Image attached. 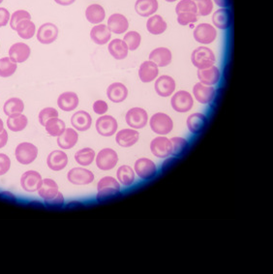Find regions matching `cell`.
Listing matches in <instances>:
<instances>
[{
	"label": "cell",
	"instance_id": "cell-1",
	"mask_svg": "<svg viewBox=\"0 0 273 274\" xmlns=\"http://www.w3.org/2000/svg\"><path fill=\"white\" fill-rule=\"evenodd\" d=\"M177 22L180 25H188L199 19V13L194 0H181L176 7Z\"/></svg>",
	"mask_w": 273,
	"mask_h": 274
},
{
	"label": "cell",
	"instance_id": "cell-2",
	"mask_svg": "<svg viewBox=\"0 0 273 274\" xmlns=\"http://www.w3.org/2000/svg\"><path fill=\"white\" fill-rule=\"evenodd\" d=\"M121 187L117 179L113 177H104L97 184V200L102 201L120 193Z\"/></svg>",
	"mask_w": 273,
	"mask_h": 274
},
{
	"label": "cell",
	"instance_id": "cell-3",
	"mask_svg": "<svg viewBox=\"0 0 273 274\" xmlns=\"http://www.w3.org/2000/svg\"><path fill=\"white\" fill-rule=\"evenodd\" d=\"M149 125L153 133L160 136H166L174 129V121L172 117L165 113H154L150 117Z\"/></svg>",
	"mask_w": 273,
	"mask_h": 274
},
{
	"label": "cell",
	"instance_id": "cell-4",
	"mask_svg": "<svg viewBox=\"0 0 273 274\" xmlns=\"http://www.w3.org/2000/svg\"><path fill=\"white\" fill-rule=\"evenodd\" d=\"M216 57L212 49L207 47L195 48L191 54V62L198 69H206L213 66Z\"/></svg>",
	"mask_w": 273,
	"mask_h": 274
},
{
	"label": "cell",
	"instance_id": "cell-5",
	"mask_svg": "<svg viewBox=\"0 0 273 274\" xmlns=\"http://www.w3.org/2000/svg\"><path fill=\"white\" fill-rule=\"evenodd\" d=\"M16 161L23 166L32 164L38 156V147L34 144L23 142L16 145L15 150Z\"/></svg>",
	"mask_w": 273,
	"mask_h": 274
},
{
	"label": "cell",
	"instance_id": "cell-6",
	"mask_svg": "<svg viewBox=\"0 0 273 274\" xmlns=\"http://www.w3.org/2000/svg\"><path fill=\"white\" fill-rule=\"evenodd\" d=\"M95 157L97 168L104 172L113 170L118 163V155L116 151L109 147L101 149Z\"/></svg>",
	"mask_w": 273,
	"mask_h": 274
},
{
	"label": "cell",
	"instance_id": "cell-7",
	"mask_svg": "<svg viewBox=\"0 0 273 274\" xmlns=\"http://www.w3.org/2000/svg\"><path fill=\"white\" fill-rule=\"evenodd\" d=\"M150 151L157 158L167 159L172 155V142L165 136H158L151 141Z\"/></svg>",
	"mask_w": 273,
	"mask_h": 274
},
{
	"label": "cell",
	"instance_id": "cell-8",
	"mask_svg": "<svg viewBox=\"0 0 273 274\" xmlns=\"http://www.w3.org/2000/svg\"><path fill=\"white\" fill-rule=\"evenodd\" d=\"M171 106L177 113H188L193 108V96L186 90H179L172 96Z\"/></svg>",
	"mask_w": 273,
	"mask_h": 274
},
{
	"label": "cell",
	"instance_id": "cell-9",
	"mask_svg": "<svg viewBox=\"0 0 273 274\" xmlns=\"http://www.w3.org/2000/svg\"><path fill=\"white\" fill-rule=\"evenodd\" d=\"M125 120L127 125L131 128L136 130L143 129L147 125L148 113L143 108L135 107L130 109L127 112Z\"/></svg>",
	"mask_w": 273,
	"mask_h": 274
},
{
	"label": "cell",
	"instance_id": "cell-10",
	"mask_svg": "<svg viewBox=\"0 0 273 274\" xmlns=\"http://www.w3.org/2000/svg\"><path fill=\"white\" fill-rule=\"evenodd\" d=\"M194 39L203 45H209L213 43L217 37V31L212 24L200 23L198 24L193 32Z\"/></svg>",
	"mask_w": 273,
	"mask_h": 274
},
{
	"label": "cell",
	"instance_id": "cell-11",
	"mask_svg": "<svg viewBox=\"0 0 273 274\" xmlns=\"http://www.w3.org/2000/svg\"><path fill=\"white\" fill-rule=\"evenodd\" d=\"M67 179L74 185H88L93 182L94 174L85 168L77 167L68 172Z\"/></svg>",
	"mask_w": 273,
	"mask_h": 274
},
{
	"label": "cell",
	"instance_id": "cell-12",
	"mask_svg": "<svg viewBox=\"0 0 273 274\" xmlns=\"http://www.w3.org/2000/svg\"><path fill=\"white\" fill-rule=\"evenodd\" d=\"M134 172L141 179L147 180L153 178L157 173L155 163L149 158H139L134 164Z\"/></svg>",
	"mask_w": 273,
	"mask_h": 274
},
{
	"label": "cell",
	"instance_id": "cell-13",
	"mask_svg": "<svg viewBox=\"0 0 273 274\" xmlns=\"http://www.w3.org/2000/svg\"><path fill=\"white\" fill-rule=\"evenodd\" d=\"M97 133L102 137H112L116 132L118 128L117 120L108 114L101 115L96 121Z\"/></svg>",
	"mask_w": 273,
	"mask_h": 274
},
{
	"label": "cell",
	"instance_id": "cell-14",
	"mask_svg": "<svg viewBox=\"0 0 273 274\" xmlns=\"http://www.w3.org/2000/svg\"><path fill=\"white\" fill-rule=\"evenodd\" d=\"M42 182H43V178L40 175V173L33 170L26 171L20 177V186L25 192H28V193L37 192Z\"/></svg>",
	"mask_w": 273,
	"mask_h": 274
},
{
	"label": "cell",
	"instance_id": "cell-15",
	"mask_svg": "<svg viewBox=\"0 0 273 274\" xmlns=\"http://www.w3.org/2000/svg\"><path fill=\"white\" fill-rule=\"evenodd\" d=\"M36 37L38 42L43 45L52 44L58 37V28L51 22H46L38 28Z\"/></svg>",
	"mask_w": 273,
	"mask_h": 274
},
{
	"label": "cell",
	"instance_id": "cell-16",
	"mask_svg": "<svg viewBox=\"0 0 273 274\" xmlns=\"http://www.w3.org/2000/svg\"><path fill=\"white\" fill-rule=\"evenodd\" d=\"M154 88L156 93L161 97L172 96L177 88V83L173 77L168 75L160 76L155 80Z\"/></svg>",
	"mask_w": 273,
	"mask_h": 274
},
{
	"label": "cell",
	"instance_id": "cell-17",
	"mask_svg": "<svg viewBox=\"0 0 273 274\" xmlns=\"http://www.w3.org/2000/svg\"><path fill=\"white\" fill-rule=\"evenodd\" d=\"M216 94V90L213 86H209L203 84L201 82H197L193 87V95L197 102L203 105L210 104Z\"/></svg>",
	"mask_w": 273,
	"mask_h": 274
},
{
	"label": "cell",
	"instance_id": "cell-18",
	"mask_svg": "<svg viewBox=\"0 0 273 274\" xmlns=\"http://www.w3.org/2000/svg\"><path fill=\"white\" fill-rule=\"evenodd\" d=\"M139 139L140 133L138 132V130L133 128L120 130L115 133L116 144L124 148H128L136 145L139 142Z\"/></svg>",
	"mask_w": 273,
	"mask_h": 274
},
{
	"label": "cell",
	"instance_id": "cell-19",
	"mask_svg": "<svg viewBox=\"0 0 273 274\" xmlns=\"http://www.w3.org/2000/svg\"><path fill=\"white\" fill-rule=\"evenodd\" d=\"M31 54V48L30 47L23 43V42H17L13 44L8 51L9 57L14 60L16 63H23L25 62Z\"/></svg>",
	"mask_w": 273,
	"mask_h": 274
},
{
	"label": "cell",
	"instance_id": "cell-20",
	"mask_svg": "<svg viewBox=\"0 0 273 274\" xmlns=\"http://www.w3.org/2000/svg\"><path fill=\"white\" fill-rule=\"evenodd\" d=\"M197 76H198V79L201 83L209 85V86H213L220 81L221 73H220L219 68L213 65V66H210L206 69H199Z\"/></svg>",
	"mask_w": 273,
	"mask_h": 274
},
{
	"label": "cell",
	"instance_id": "cell-21",
	"mask_svg": "<svg viewBox=\"0 0 273 274\" xmlns=\"http://www.w3.org/2000/svg\"><path fill=\"white\" fill-rule=\"evenodd\" d=\"M47 165L49 170L53 172H60L68 165V155L63 150H53L48 155Z\"/></svg>",
	"mask_w": 273,
	"mask_h": 274
},
{
	"label": "cell",
	"instance_id": "cell-22",
	"mask_svg": "<svg viewBox=\"0 0 273 274\" xmlns=\"http://www.w3.org/2000/svg\"><path fill=\"white\" fill-rule=\"evenodd\" d=\"M80 99L77 93L73 91H66L61 93L57 98V106L63 112H73L78 108Z\"/></svg>",
	"mask_w": 273,
	"mask_h": 274
},
{
	"label": "cell",
	"instance_id": "cell-23",
	"mask_svg": "<svg viewBox=\"0 0 273 274\" xmlns=\"http://www.w3.org/2000/svg\"><path fill=\"white\" fill-rule=\"evenodd\" d=\"M159 75V67L151 60L143 62L139 69V78L144 83L155 81Z\"/></svg>",
	"mask_w": 273,
	"mask_h": 274
},
{
	"label": "cell",
	"instance_id": "cell-24",
	"mask_svg": "<svg viewBox=\"0 0 273 274\" xmlns=\"http://www.w3.org/2000/svg\"><path fill=\"white\" fill-rule=\"evenodd\" d=\"M107 26L111 32L117 34V35L123 34L124 32H127V30H128V19L122 14L114 13L108 18Z\"/></svg>",
	"mask_w": 273,
	"mask_h": 274
},
{
	"label": "cell",
	"instance_id": "cell-25",
	"mask_svg": "<svg viewBox=\"0 0 273 274\" xmlns=\"http://www.w3.org/2000/svg\"><path fill=\"white\" fill-rule=\"evenodd\" d=\"M112 32L108 28L107 24L99 23L92 27L90 30V38L93 43L99 46H103L108 44L111 41Z\"/></svg>",
	"mask_w": 273,
	"mask_h": 274
},
{
	"label": "cell",
	"instance_id": "cell-26",
	"mask_svg": "<svg viewBox=\"0 0 273 274\" xmlns=\"http://www.w3.org/2000/svg\"><path fill=\"white\" fill-rule=\"evenodd\" d=\"M71 124L74 129L85 132L92 125V117L85 111H78L71 116Z\"/></svg>",
	"mask_w": 273,
	"mask_h": 274
},
{
	"label": "cell",
	"instance_id": "cell-27",
	"mask_svg": "<svg viewBox=\"0 0 273 274\" xmlns=\"http://www.w3.org/2000/svg\"><path fill=\"white\" fill-rule=\"evenodd\" d=\"M149 60L154 62L158 67H166L172 63L173 54L169 48L165 47L154 48L149 53Z\"/></svg>",
	"mask_w": 273,
	"mask_h": 274
},
{
	"label": "cell",
	"instance_id": "cell-28",
	"mask_svg": "<svg viewBox=\"0 0 273 274\" xmlns=\"http://www.w3.org/2000/svg\"><path fill=\"white\" fill-rule=\"evenodd\" d=\"M107 96L113 103H122L128 97V88L122 82H113L107 89Z\"/></svg>",
	"mask_w": 273,
	"mask_h": 274
},
{
	"label": "cell",
	"instance_id": "cell-29",
	"mask_svg": "<svg viewBox=\"0 0 273 274\" xmlns=\"http://www.w3.org/2000/svg\"><path fill=\"white\" fill-rule=\"evenodd\" d=\"M159 9L157 0H137L135 4V11L139 16L149 17L154 15Z\"/></svg>",
	"mask_w": 273,
	"mask_h": 274
},
{
	"label": "cell",
	"instance_id": "cell-30",
	"mask_svg": "<svg viewBox=\"0 0 273 274\" xmlns=\"http://www.w3.org/2000/svg\"><path fill=\"white\" fill-rule=\"evenodd\" d=\"M79 141V133L74 128H66L64 132L57 137V145L62 149H71Z\"/></svg>",
	"mask_w": 273,
	"mask_h": 274
},
{
	"label": "cell",
	"instance_id": "cell-31",
	"mask_svg": "<svg viewBox=\"0 0 273 274\" xmlns=\"http://www.w3.org/2000/svg\"><path fill=\"white\" fill-rule=\"evenodd\" d=\"M232 13L229 9H219L212 15V23L215 27L226 30L232 24Z\"/></svg>",
	"mask_w": 273,
	"mask_h": 274
},
{
	"label": "cell",
	"instance_id": "cell-32",
	"mask_svg": "<svg viewBox=\"0 0 273 274\" xmlns=\"http://www.w3.org/2000/svg\"><path fill=\"white\" fill-rule=\"evenodd\" d=\"M108 50L110 54L116 60L125 59L128 55V47L123 40L120 39H113L109 42Z\"/></svg>",
	"mask_w": 273,
	"mask_h": 274
},
{
	"label": "cell",
	"instance_id": "cell-33",
	"mask_svg": "<svg viewBox=\"0 0 273 274\" xmlns=\"http://www.w3.org/2000/svg\"><path fill=\"white\" fill-rule=\"evenodd\" d=\"M208 122V117L202 113H195L190 114L186 120V124L189 131L192 134H199L205 128Z\"/></svg>",
	"mask_w": 273,
	"mask_h": 274
},
{
	"label": "cell",
	"instance_id": "cell-34",
	"mask_svg": "<svg viewBox=\"0 0 273 274\" xmlns=\"http://www.w3.org/2000/svg\"><path fill=\"white\" fill-rule=\"evenodd\" d=\"M85 17L92 24L102 23L106 17V11L100 4H91L85 10Z\"/></svg>",
	"mask_w": 273,
	"mask_h": 274
},
{
	"label": "cell",
	"instance_id": "cell-35",
	"mask_svg": "<svg viewBox=\"0 0 273 274\" xmlns=\"http://www.w3.org/2000/svg\"><path fill=\"white\" fill-rule=\"evenodd\" d=\"M168 28V24L160 15H152L146 21V29L152 35H161Z\"/></svg>",
	"mask_w": 273,
	"mask_h": 274
},
{
	"label": "cell",
	"instance_id": "cell-36",
	"mask_svg": "<svg viewBox=\"0 0 273 274\" xmlns=\"http://www.w3.org/2000/svg\"><path fill=\"white\" fill-rule=\"evenodd\" d=\"M7 127L12 132H21L28 125V118L22 113L9 115L7 118Z\"/></svg>",
	"mask_w": 273,
	"mask_h": 274
},
{
	"label": "cell",
	"instance_id": "cell-37",
	"mask_svg": "<svg viewBox=\"0 0 273 274\" xmlns=\"http://www.w3.org/2000/svg\"><path fill=\"white\" fill-rule=\"evenodd\" d=\"M37 192H38V195L45 201V200H48V199L52 198L53 196H55L59 192V189H58L57 183L53 179L44 178L43 182Z\"/></svg>",
	"mask_w": 273,
	"mask_h": 274
},
{
	"label": "cell",
	"instance_id": "cell-38",
	"mask_svg": "<svg viewBox=\"0 0 273 274\" xmlns=\"http://www.w3.org/2000/svg\"><path fill=\"white\" fill-rule=\"evenodd\" d=\"M17 35L23 40H29L36 34V25L31 19H22L16 25Z\"/></svg>",
	"mask_w": 273,
	"mask_h": 274
},
{
	"label": "cell",
	"instance_id": "cell-39",
	"mask_svg": "<svg viewBox=\"0 0 273 274\" xmlns=\"http://www.w3.org/2000/svg\"><path fill=\"white\" fill-rule=\"evenodd\" d=\"M116 178L123 186H131L135 182V172L128 165H122L116 172Z\"/></svg>",
	"mask_w": 273,
	"mask_h": 274
},
{
	"label": "cell",
	"instance_id": "cell-40",
	"mask_svg": "<svg viewBox=\"0 0 273 274\" xmlns=\"http://www.w3.org/2000/svg\"><path fill=\"white\" fill-rule=\"evenodd\" d=\"M24 111V103L20 98L17 97H12L9 98L3 106V112L9 116L12 114L16 113H22Z\"/></svg>",
	"mask_w": 273,
	"mask_h": 274
},
{
	"label": "cell",
	"instance_id": "cell-41",
	"mask_svg": "<svg viewBox=\"0 0 273 274\" xmlns=\"http://www.w3.org/2000/svg\"><path fill=\"white\" fill-rule=\"evenodd\" d=\"M95 156L96 153L92 148L83 147L75 153V160L80 166L87 167L90 166L95 160Z\"/></svg>",
	"mask_w": 273,
	"mask_h": 274
},
{
	"label": "cell",
	"instance_id": "cell-42",
	"mask_svg": "<svg viewBox=\"0 0 273 274\" xmlns=\"http://www.w3.org/2000/svg\"><path fill=\"white\" fill-rule=\"evenodd\" d=\"M44 127L49 136L57 138L64 132V130L66 129V124L62 119L58 117H54L48 120Z\"/></svg>",
	"mask_w": 273,
	"mask_h": 274
},
{
	"label": "cell",
	"instance_id": "cell-43",
	"mask_svg": "<svg viewBox=\"0 0 273 274\" xmlns=\"http://www.w3.org/2000/svg\"><path fill=\"white\" fill-rule=\"evenodd\" d=\"M17 63L9 56L0 58V78H9L16 73Z\"/></svg>",
	"mask_w": 273,
	"mask_h": 274
},
{
	"label": "cell",
	"instance_id": "cell-44",
	"mask_svg": "<svg viewBox=\"0 0 273 274\" xmlns=\"http://www.w3.org/2000/svg\"><path fill=\"white\" fill-rule=\"evenodd\" d=\"M123 41L126 43L129 50H136L141 46L142 36L137 31H129L124 35Z\"/></svg>",
	"mask_w": 273,
	"mask_h": 274
},
{
	"label": "cell",
	"instance_id": "cell-45",
	"mask_svg": "<svg viewBox=\"0 0 273 274\" xmlns=\"http://www.w3.org/2000/svg\"><path fill=\"white\" fill-rule=\"evenodd\" d=\"M170 140H171L172 145H173V151H172L173 156H179L186 150V148L188 146V141L184 138L173 137Z\"/></svg>",
	"mask_w": 273,
	"mask_h": 274
},
{
	"label": "cell",
	"instance_id": "cell-46",
	"mask_svg": "<svg viewBox=\"0 0 273 274\" xmlns=\"http://www.w3.org/2000/svg\"><path fill=\"white\" fill-rule=\"evenodd\" d=\"M58 115H59V113L56 109H54L52 107H47L40 111V113L38 114V120L42 126H45V124L47 123L48 120L51 118H54V117H58Z\"/></svg>",
	"mask_w": 273,
	"mask_h": 274
},
{
	"label": "cell",
	"instance_id": "cell-47",
	"mask_svg": "<svg viewBox=\"0 0 273 274\" xmlns=\"http://www.w3.org/2000/svg\"><path fill=\"white\" fill-rule=\"evenodd\" d=\"M196 3L199 16H207L212 13L213 1L212 0H194Z\"/></svg>",
	"mask_w": 273,
	"mask_h": 274
},
{
	"label": "cell",
	"instance_id": "cell-48",
	"mask_svg": "<svg viewBox=\"0 0 273 274\" xmlns=\"http://www.w3.org/2000/svg\"><path fill=\"white\" fill-rule=\"evenodd\" d=\"M22 19H31V15L25 10H16V11H15L10 16V20H9V25H10L11 29L16 30L17 23Z\"/></svg>",
	"mask_w": 273,
	"mask_h": 274
},
{
	"label": "cell",
	"instance_id": "cell-49",
	"mask_svg": "<svg viewBox=\"0 0 273 274\" xmlns=\"http://www.w3.org/2000/svg\"><path fill=\"white\" fill-rule=\"evenodd\" d=\"M11 169V159L5 153H0V177L6 175Z\"/></svg>",
	"mask_w": 273,
	"mask_h": 274
},
{
	"label": "cell",
	"instance_id": "cell-50",
	"mask_svg": "<svg viewBox=\"0 0 273 274\" xmlns=\"http://www.w3.org/2000/svg\"><path fill=\"white\" fill-rule=\"evenodd\" d=\"M44 202L47 206H49V207H61L64 205V196L59 191L55 196H53L52 198H50L48 200H45Z\"/></svg>",
	"mask_w": 273,
	"mask_h": 274
},
{
	"label": "cell",
	"instance_id": "cell-51",
	"mask_svg": "<svg viewBox=\"0 0 273 274\" xmlns=\"http://www.w3.org/2000/svg\"><path fill=\"white\" fill-rule=\"evenodd\" d=\"M92 109H93V112L96 114L104 115L109 111V106L107 102H105L104 100H97L93 103Z\"/></svg>",
	"mask_w": 273,
	"mask_h": 274
},
{
	"label": "cell",
	"instance_id": "cell-52",
	"mask_svg": "<svg viewBox=\"0 0 273 274\" xmlns=\"http://www.w3.org/2000/svg\"><path fill=\"white\" fill-rule=\"evenodd\" d=\"M10 12L3 7H0V27H4L9 23Z\"/></svg>",
	"mask_w": 273,
	"mask_h": 274
},
{
	"label": "cell",
	"instance_id": "cell-53",
	"mask_svg": "<svg viewBox=\"0 0 273 274\" xmlns=\"http://www.w3.org/2000/svg\"><path fill=\"white\" fill-rule=\"evenodd\" d=\"M8 139H9V136H8V132L6 130L4 129L2 132H0V149L7 145Z\"/></svg>",
	"mask_w": 273,
	"mask_h": 274
},
{
	"label": "cell",
	"instance_id": "cell-54",
	"mask_svg": "<svg viewBox=\"0 0 273 274\" xmlns=\"http://www.w3.org/2000/svg\"><path fill=\"white\" fill-rule=\"evenodd\" d=\"M0 197H2L3 199H7L9 201H16V196L10 191H2L0 192Z\"/></svg>",
	"mask_w": 273,
	"mask_h": 274
},
{
	"label": "cell",
	"instance_id": "cell-55",
	"mask_svg": "<svg viewBox=\"0 0 273 274\" xmlns=\"http://www.w3.org/2000/svg\"><path fill=\"white\" fill-rule=\"evenodd\" d=\"M213 1L217 6L222 8H226L230 5V0H213Z\"/></svg>",
	"mask_w": 273,
	"mask_h": 274
},
{
	"label": "cell",
	"instance_id": "cell-56",
	"mask_svg": "<svg viewBox=\"0 0 273 274\" xmlns=\"http://www.w3.org/2000/svg\"><path fill=\"white\" fill-rule=\"evenodd\" d=\"M75 1L76 0H54L55 3H57V4L61 5V6H69V5L73 4V3H75Z\"/></svg>",
	"mask_w": 273,
	"mask_h": 274
},
{
	"label": "cell",
	"instance_id": "cell-57",
	"mask_svg": "<svg viewBox=\"0 0 273 274\" xmlns=\"http://www.w3.org/2000/svg\"><path fill=\"white\" fill-rule=\"evenodd\" d=\"M4 130V122L3 120L0 118V132H2Z\"/></svg>",
	"mask_w": 273,
	"mask_h": 274
},
{
	"label": "cell",
	"instance_id": "cell-58",
	"mask_svg": "<svg viewBox=\"0 0 273 274\" xmlns=\"http://www.w3.org/2000/svg\"><path fill=\"white\" fill-rule=\"evenodd\" d=\"M167 2H170V3H172V2H176V1H177V0H166Z\"/></svg>",
	"mask_w": 273,
	"mask_h": 274
},
{
	"label": "cell",
	"instance_id": "cell-59",
	"mask_svg": "<svg viewBox=\"0 0 273 274\" xmlns=\"http://www.w3.org/2000/svg\"><path fill=\"white\" fill-rule=\"evenodd\" d=\"M3 1H4V0H0V4H1Z\"/></svg>",
	"mask_w": 273,
	"mask_h": 274
}]
</instances>
